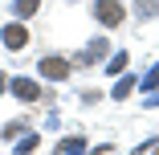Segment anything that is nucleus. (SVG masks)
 Segmentation results:
<instances>
[{
  "instance_id": "11",
  "label": "nucleus",
  "mask_w": 159,
  "mask_h": 155,
  "mask_svg": "<svg viewBox=\"0 0 159 155\" xmlns=\"http://www.w3.org/2000/svg\"><path fill=\"white\" fill-rule=\"evenodd\" d=\"M155 86H159V66H155V70H147V78H143V90H147V94H151Z\"/></svg>"
},
{
  "instance_id": "5",
  "label": "nucleus",
  "mask_w": 159,
  "mask_h": 155,
  "mask_svg": "<svg viewBox=\"0 0 159 155\" xmlns=\"http://www.w3.org/2000/svg\"><path fill=\"white\" fill-rule=\"evenodd\" d=\"M102 53H110V49L98 37V41H90V53H78V66H94V61H102Z\"/></svg>"
},
{
  "instance_id": "9",
  "label": "nucleus",
  "mask_w": 159,
  "mask_h": 155,
  "mask_svg": "<svg viewBox=\"0 0 159 155\" xmlns=\"http://www.w3.org/2000/svg\"><path fill=\"white\" fill-rule=\"evenodd\" d=\"M131 90H135V78H118V86L110 90V94H114V98H126Z\"/></svg>"
},
{
  "instance_id": "10",
  "label": "nucleus",
  "mask_w": 159,
  "mask_h": 155,
  "mask_svg": "<svg viewBox=\"0 0 159 155\" xmlns=\"http://www.w3.org/2000/svg\"><path fill=\"white\" fill-rule=\"evenodd\" d=\"M106 70H110V74L126 70V53H122V49H118V57H110V61H106Z\"/></svg>"
},
{
  "instance_id": "4",
  "label": "nucleus",
  "mask_w": 159,
  "mask_h": 155,
  "mask_svg": "<svg viewBox=\"0 0 159 155\" xmlns=\"http://www.w3.org/2000/svg\"><path fill=\"white\" fill-rule=\"evenodd\" d=\"M41 78H53V82L70 78V61L66 57H41Z\"/></svg>"
},
{
  "instance_id": "8",
  "label": "nucleus",
  "mask_w": 159,
  "mask_h": 155,
  "mask_svg": "<svg viewBox=\"0 0 159 155\" xmlns=\"http://www.w3.org/2000/svg\"><path fill=\"white\" fill-rule=\"evenodd\" d=\"M57 151H66V155H74V151H86V139L70 135V139H61V143H57Z\"/></svg>"
},
{
  "instance_id": "12",
  "label": "nucleus",
  "mask_w": 159,
  "mask_h": 155,
  "mask_svg": "<svg viewBox=\"0 0 159 155\" xmlns=\"http://www.w3.org/2000/svg\"><path fill=\"white\" fill-rule=\"evenodd\" d=\"M4 90H8V78H4V74H0V94H4Z\"/></svg>"
},
{
  "instance_id": "2",
  "label": "nucleus",
  "mask_w": 159,
  "mask_h": 155,
  "mask_svg": "<svg viewBox=\"0 0 159 155\" xmlns=\"http://www.w3.org/2000/svg\"><path fill=\"white\" fill-rule=\"evenodd\" d=\"M25 45H29V29H25L20 21H12V25L4 29V49H8V53H20Z\"/></svg>"
},
{
  "instance_id": "7",
  "label": "nucleus",
  "mask_w": 159,
  "mask_h": 155,
  "mask_svg": "<svg viewBox=\"0 0 159 155\" xmlns=\"http://www.w3.org/2000/svg\"><path fill=\"white\" fill-rule=\"evenodd\" d=\"M135 12H139L143 21H151V16H159V0H139V4H135Z\"/></svg>"
},
{
  "instance_id": "3",
  "label": "nucleus",
  "mask_w": 159,
  "mask_h": 155,
  "mask_svg": "<svg viewBox=\"0 0 159 155\" xmlns=\"http://www.w3.org/2000/svg\"><path fill=\"white\" fill-rule=\"evenodd\" d=\"M8 90H12L16 98H25V102H37V98H41V86H37L33 78H12Z\"/></svg>"
},
{
  "instance_id": "6",
  "label": "nucleus",
  "mask_w": 159,
  "mask_h": 155,
  "mask_svg": "<svg viewBox=\"0 0 159 155\" xmlns=\"http://www.w3.org/2000/svg\"><path fill=\"white\" fill-rule=\"evenodd\" d=\"M37 8H41V0H12V12H16L20 21H25V16H33Z\"/></svg>"
},
{
  "instance_id": "1",
  "label": "nucleus",
  "mask_w": 159,
  "mask_h": 155,
  "mask_svg": "<svg viewBox=\"0 0 159 155\" xmlns=\"http://www.w3.org/2000/svg\"><path fill=\"white\" fill-rule=\"evenodd\" d=\"M94 21L102 29H118L126 21V4L122 0H98V4H94Z\"/></svg>"
}]
</instances>
